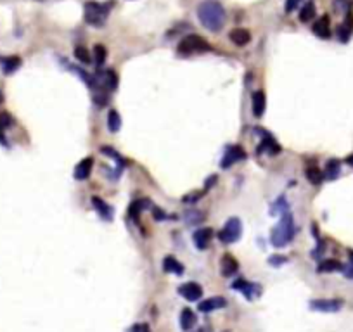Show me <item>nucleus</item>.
<instances>
[{"instance_id":"obj_1","label":"nucleus","mask_w":353,"mask_h":332,"mask_svg":"<svg viewBox=\"0 0 353 332\" xmlns=\"http://www.w3.org/2000/svg\"><path fill=\"white\" fill-rule=\"evenodd\" d=\"M197 18H199V23L206 29L220 31L227 21V14L220 2H217V0H204V2H201L197 6Z\"/></svg>"},{"instance_id":"obj_2","label":"nucleus","mask_w":353,"mask_h":332,"mask_svg":"<svg viewBox=\"0 0 353 332\" xmlns=\"http://www.w3.org/2000/svg\"><path fill=\"white\" fill-rule=\"evenodd\" d=\"M294 237V220L289 211H284L280 216V222L277 224L275 229H272L270 242L275 247H283L288 242H291Z\"/></svg>"},{"instance_id":"obj_3","label":"nucleus","mask_w":353,"mask_h":332,"mask_svg":"<svg viewBox=\"0 0 353 332\" xmlns=\"http://www.w3.org/2000/svg\"><path fill=\"white\" fill-rule=\"evenodd\" d=\"M108 14H109L108 4L87 2L85 9H83V18H85V23L90 24V26H104Z\"/></svg>"},{"instance_id":"obj_4","label":"nucleus","mask_w":353,"mask_h":332,"mask_svg":"<svg viewBox=\"0 0 353 332\" xmlns=\"http://www.w3.org/2000/svg\"><path fill=\"white\" fill-rule=\"evenodd\" d=\"M176 50H179V54H182V56H191V54L209 52V50H211V45L199 35H187L186 39L180 40Z\"/></svg>"},{"instance_id":"obj_5","label":"nucleus","mask_w":353,"mask_h":332,"mask_svg":"<svg viewBox=\"0 0 353 332\" xmlns=\"http://www.w3.org/2000/svg\"><path fill=\"white\" fill-rule=\"evenodd\" d=\"M242 232V225L239 218H229L227 224L224 225V229L218 232V239L225 244H232V242H237L239 237H241Z\"/></svg>"},{"instance_id":"obj_6","label":"nucleus","mask_w":353,"mask_h":332,"mask_svg":"<svg viewBox=\"0 0 353 332\" xmlns=\"http://www.w3.org/2000/svg\"><path fill=\"white\" fill-rule=\"evenodd\" d=\"M102 87L106 90H115L118 87V77L113 69H99L97 75L94 77V87Z\"/></svg>"},{"instance_id":"obj_7","label":"nucleus","mask_w":353,"mask_h":332,"mask_svg":"<svg viewBox=\"0 0 353 332\" xmlns=\"http://www.w3.org/2000/svg\"><path fill=\"white\" fill-rule=\"evenodd\" d=\"M343 300H312L310 301V310L324 313H334L343 308Z\"/></svg>"},{"instance_id":"obj_8","label":"nucleus","mask_w":353,"mask_h":332,"mask_svg":"<svg viewBox=\"0 0 353 332\" xmlns=\"http://www.w3.org/2000/svg\"><path fill=\"white\" fill-rule=\"evenodd\" d=\"M246 158V153L241 145H232V147H227L225 154H224V159H222V168L227 170L234 165V163L241 161V159Z\"/></svg>"},{"instance_id":"obj_9","label":"nucleus","mask_w":353,"mask_h":332,"mask_svg":"<svg viewBox=\"0 0 353 332\" xmlns=\"http://www.w3.org/2000/svg\"><path fill=\"white\" fill-rule=\"evenodd\" d=\"M179 292L182 298H186L187 301H199L201 296H203V287H201L197 282H187V284H182L179 287Z\"/></svg>"},{"instance_id":"obj_10","label":"nucleus","mask_w":353,"mask_h":332,"mask_svg":"<svg viewBox=\"0 0 353 332\" xmlns=\"http://www.w3.org/2000/svg\"><path fill=\"white\" fill-rule=\"evenodd\" d=\"M227 306V300L222 296H213V298H208V300L201 301L197 305V310L201 313H209V312H215V310H220V308H225Z\"/></svg>"},{"instance_id":"obj_11","label":"nucleus","mask_w":353,"mask_h":332,"mask_svg":"<svg viewBox=\"0 0 353 332\" xmlns=\"http://www.w3.org/2000/svg\"><path fill=\"white\" fill-rule=\"evenodd\" d=\"M312 31H313V35H317L319 39H322V40L329 39V36H331V19H329V16L324 14L322 18H319L317 21H315L313 26H312Z\"/></svg>"},{"instance_id":"obj_12","label":"nucleus","mask_w":353,"mask_h":332,"mask_svg":"<svg viewBox=\"0 0 353 332\" xmlns=\"http://www.w3.org/2000/svg\"><path fill=\"white\" fill-rule=\"evenodd\" d=\"M234 287L237 289V291H241L242 294H244L248 300H253L255 296H258V294L262 292V287H260L258 284H251V282H248V280H244V279L235 280Z\"/></svg>"},{"instance_id":"obj_13","label":"nucleus","mask_w":353,"mask_h":332,"mask_svg":"<svg viewBox=\"0 0 353 332\" xmlns=\"http://www.w3.org/2000/svg\"><path fill=\"white\" fill-rule=\"evenodd\" d=\"M263 133V138H262V144H260L258 147H256V153L262 154L263 151H268L270 154H279L280 153V145L275 142V138L270 135V133H267L265 130H262Z\"/></svg>"},{"instance_id":"obj_14","label":"nucleus","mask_w":353,"mask_h":332,"mask_svg":"<svg viewBox=\"0 0 353 332\" xmlns=\"http://www.w3.org/2000/svg\"><path fill=\"white\" fill-rule=\"evenodd\" d=\"M351 35H353V12L350 9L346 12V18H344L343 24L338 28V36L343 44H346V42L351 39Z\"/></svg>"},{"instance_id":"obj_15","label":"nucleus","mask_w":353,"mask_h":332,"mask_svg":"<svg viewBox=\"0 0 353 332\" xmlns=\"http://www.w3.org/2000/svg\"><path fill=\"white\" fill-rule=\"evenodd\" d=\"M211 237H213V230L211 229H199V230H196L194 235H192V239H194V244L197 249H201V251H204L206 247L209 246V241H211Z\"/></svg>"},{"instance_id":"obj_16","label":"nucleus","mask_w":353,"mask_h":332,"mask_svg":"<svg viewBox=\"0 0 353 332\" xmlns=\"http://www.w3.org/2000/svg\"><path fill=\"white\" fill-rule=\"evenodd\" d=\"M92 168H94V159L92 158H85L78 163L77 168H75V180H87L92 173Z\"/></svg>"},{"instance_id":"obj_17","label":"nucleus","mask_w":353,"mask_h":332,"mask_svg":"<svg viewBox=\"0 0 353 332\" xmlns=\"http://www.w3.org/2000/svg\"><path fill=\"white\" fill-rule=\"evenodd\" d=\"M151 206H153V203H151V199H147V197L137 199V201H133V203L130 204L128 215L132 216L135 222H138V216H140V213L142 211H147V209H151Z\"/></svg>"},{"instance_id":"obj_18","label":"nucleus","mask_w":353,"mask_h":332,"mask_svg":"<svg viewBox=\"0 0 353 332\" xmlns=\"http://www.w3.org/2000/svg\"><path fill=\"white\" fill-rule=\"evenodd\" d=\"M229 39L232 44H235L237 47H244L251 42V33L244 28H234L232 31L229 33Z\"/></svg>"},{"instance_id":"obj_19","label":"nucleus","mask_w":353,"mask_h":332,"mask_svg":"<svg viewBox=\"0 0 353 332\" xmlns=\"http://www.w3.org/2000/svg\"><path fill=\"white\" fill-rule=\"evenodd\" d=\"M21 66V57L18 56H2L0 57V68L4 75H12Z\"/></svg>"},{"instance_id":"obj_20","label":"nucleus","mask_w":353,"mask_h":332,"mask_svg":"<svg viewBox=\"0 0 353 332\" xmlns=\"http://www.w3.org/2000/svg\"><path fill=\"white\" fill-rule=\"evenodd\" d=\"M237 270H239L237 260L232 254H224V258H222V275L229 279V277L237 274Z\"/></svg>"},{"instance_id":"obj_21","label":"nucleus","mask_w":353,"mask_h":332,"mask_svg":"<svg viewBox=\"0 0 353 332\" xmlns=\"http://www.w3.org/2000/svg\"><path fill=\"white\" fill-rule=\"evenodd\" d=\"M92 204H94V209L104 220H113V208L108 203H104L100 197H92Z\"/></svg>"},{"instance_id":"obj_22","label":"nucleus","mask_w":353,"mask_h":332,"mask_svg":"<svg viewBox=\"0 0 353 332\" xmlns=\"http://www.w3.org/2000/svg\"><path fill=\"white\" fill-rule=\"evenodd\" d=\"M196 322H197L196 313L191 308H184L182 313H180V327H182V330H191L196 325Z\"/></svg>"},{"instance_id":"obj_23","label":"nucleus","mask_w":353,"mask_h":332,"mask_svg":"<svg viewBox=\"0 0 353 332\" xmlns=\"http://www.w3.org/2000/svg\"><path fill=\"white\" fill-rule=\"evenodd\" d=\"M265 106H267V99L262 90L255 92L253 94V115L256 118H262L265 113Z\"/></svg>"},{"instance_id":"obj_24","label":"nucleus","mask_w":353,"mask_h":332,"mask_svg":"<svg viewBox=\"0 0 353 332\" xmlns=\"http://www.w3.org/2000/svg\"><path fill=\"white\" fill-rule=\"evenodd\" d=\"M163 270L168 272V274H175V275H182L184 274V267L179 260H175L173 256H166L165 262H163Z\"/></svg>"},{"instance_id":"obj_25","label":"nucleus","mask_w":353,"mask_h":332,"mask_svg":"<svg viewBox=\"0 0 353 332\" xmlns=\"http://www.w3.org/2000/svg\"><path fill=\"white\" fill-rule=\"evenodd\" d=\"M343 263H339L338 260H324V262L319 263L317 270L322 272V274H327V272H341Z\"/></svg>"},{"instance_id":"obj_26","label":"nucleus","mask_w":353,"mask_h":332,"mask_svg":"<svg viewBox=\"0 0 353 332\" xmlns=\"http://www.w3.org/2000/svg\"><path fill=\"white\" fill-rule=\"evenodd\" d=\"M298 18H300L301 23H308V21H312L315 18V4H313V0H308V2L301 7L300 16H298Z\"/></svg>"},{"instance_id":"obj_27","label":"nucleus","mask_w":353,"mask_h":332,"mask_svg":"<svg viewBox=\"0 0 353 332\" xmlns=\"http://www.w3.org/2000/svg\"><path fill=\"white\" fill-rule=\"evenodd\" d=\"M305 175H306V178H308V182L313 183V186H319V183H322V180H324V173L319 170L317 166H308L305 171Z\"/></svg>"},{"instance_id":"obj_28","label":"nucleus","mask_w":353,"mask_h":332,"mask_svg":"<svg viewBox=\"0 0 353 332\" xmlns=\"http://www.w3.org/2000/svg\"><path fill=\"white\" fill-rule=\"evenodd\" d=\"M108 128L111 130L113 133H116L118 130L121 128V118H120V115H118L116 109H111V111H109V115H108Z\"/></svg>"},{"instance_id":"obj_29","label":"nucleus","mask_w":353,"mask_h":332,"mask_svg":"<svg viewBox=\"0 0 353 332\" xmlns=\"http://www.w3.org/2000/svg\"><path fill=\"white\" fill-rule=\"evenodd\" d=\"M94 102L97 104V106H106V104L109 102V94L106 88L102 87H95L94 88Z\"/></svg>"},{"instance_id":"obj_30","label":"nucleus","mask_w":353,"mask_h":332,"mask_svg":"<svg viewBox=\"0 0 353 332\" xmlns=\"http://www.w3.org/2000/svg\"><path fill=\"white\" fill-rule=\"evenodd\" d=\"M341 163L338 161V159H331V161H327V168H326V175L324 176H327L329 180H334L336 176L339 175V170H341Z\"/></svg>"},{"instance_id":"obj_31","label":"nucleus","mask_w":353,"mask_h":332,"mask_svg":"<svg viewBox=\"0 0 353 332\" xmlns=\"http://www.w3.org/2000/svg\"><path fill=\"white\" fill-rule=\"evenodd\" d=\"M184 220L187 222L189 225H196V224H201L203 222V213L197 211V209H187L186 213H184Z\"/></svg>"},{"instance_id":"obj_32","label":"nucleus","mask_w":353,"mask_h":332,"mask_svg":"<svg viewBox=\"0 0 353 332\" xmlns=\"http://www.w3.org/2000/svg\"><path fill=\"white\" fill-rule=\"evenodd\" d=\"M12 125V118L9 113H0V142L2 144H6V140H4V132H6L7 128H9Z\"/></svg>"},{"instance_id":"obj_33","label":"nucleus","mask_w":353,"mask_h":332,"mask_svg":"<svg viewBox=\"0 0 353 332\" xmlns=\"http://www.w3.org/2000/svg\"><path fill=\"white\" fill-rule=\"evenodd\" d=\"M106 56H108V50L102 47V45H95L94 47V62L99 66L104 64V61H106Z\"/></svg>"},{"instance_id":"obj_34","label":"nucleus","mask_w":353,"mask_h":332,"mask_svg":"<svg viewBox=\"0 0 353 332\" xmlns=\"http://www.w3.org/2000/svg\"><path fill=\"white\" fill-rule=\"evenodd\" d=\"M75 56H77L78 61L83 62V64H90V62H92L90 52H88L85 47H77V49H75Z\"/></svg>"},{"instance_id":"obj_35","label":"nucleus","mask_w":353,"mask_h":332,"mask_svg":"<svg viewBox=\"0 0 353 332\" xmlns=\"http://www.w3.org/2000/svg\"><path fill=\"white\" fill-rule=\"evenodd\" d=\"M333 6H334L336 12H341V14L344 12V14H346V12L350 11V7H351V2H350V0H334Z\"/></svg>"},{"instance_id":"obj_36","label":"nucleus","mask_w":353,"mask_h":332,"mask_svg":"<svg viewBox=\"0 0 353 332\" xmlns=\"http://www.w3.org/2000/svg\"><path fill=\"white\" fill-rule=\"evenodd\" d=\"M100 151H102V153L106 154V156L115 158L116 161H118V165H120V168H121V170H123V168H125V166H123V165H125V161H123V159H121L120 154H116V151H115V149H111V147H102V149H100Z\"/></svg>"},{"instance_id":"obj_37","label":"nucleus","mask_w":353,"mask_h":332,"mask_svg":"<svg viewBox=\"0 0 353 332\" xmlns=\"http://www.w3.org/2000/svg\"><path fill=\"white\" fill-rule=\"evenodd\" d=\"M288 262H289L288 256H284V254H274V256H270V258H268V263H270L272 267H280V265H284Z\"/></svg>"},{"instance_id":"obj_38","label":"nucleus","mask_w":353,"mask_h":332,"mask_svg":"<svg viewBox=\"0 0 353 332\" xmlns=\"http://www.w3.org/2000/svg\"><path fill=\"white\" fill-rule=\"evenodd\" d=\"M300 2L301 0H286V6H284L286 12H293L298 6H300Z\"/></svg>"},{"instance_id":"obj_39","label":"nucleus","mask_w":353,"mask_h":332,"mask_svg":"<svg viewBox=\"0 0 353 332\" xmlns=\"http://www.w3.org/2000/svg\"><path fill=\"white\" fill-rule=\"evenodd\" d=\"M130 332H151L147 323H135V325L130 329Z\"/></svg>"},{"instance_id":"obj_40","label":"nucleus","mask_w":353,"mask_h":332,"mask_svg":"<svg viewBox=\"0 0 353 332\" xmlns=\"http://www.w3.org/2000/svg\"><path fill=\"white\" fill-rule=\"evenodd\" d=\"M341 272H343L344 275H346V279H353V265H351V263H350V265H346V267H344V265H343Z\"/></svg>"},{"instance_id":"obj_41","label":"nucleus","mask_w":353,"mask_h":332,"mask_svg":"<svg viewBox=\"0 0 353 332\" xmlns=\"http://www.w3.org/2000/svg\"><path fill=\"white\" fill-rule=\"evenodd\" d=\"M346 163H348V165H350V166H353V154H351V156H348V158H346Z\"/></svg>"},{"instance_id":"obj_42","label":"nucleus","mask_w":353,"mask_h":332,"mask_svg":"<svg viewBox=\"0 0 353 332\" xmlns=\"http://www.w3.org/2000/svg\"><path fill=\"white\" fill-rule=\"evenodd\" d=\"M348 258H350V263L353 265V249L348 251Z\"/></svg>"},{"instance_id":"obj_43","label":"nucleus","mask_w":353,"mask_h":332,"mask_svg":"<svg viewBox=\"0 0 353 332\" xmlns=\"http://www.w3.org/2000/svg\"><path fill=\"white\" fill-rule=\"evenodd\" d=\"M2 100H4V97H2V92H0V102H2Z\"/></svg>"},{"instance_id":"obj_44","label":"nucleus","mask_w":353,"mask_h":332,"mask_svg":"<svg viewBox=\"0 0 353 332\" xmlns=\"http://www.w3.org/2000/svg\"><path fill=\"white\" fill-rule=\"evenodd\" d=\"M196 332H204V329H197Z\"/></svg>"}]
</instances>
